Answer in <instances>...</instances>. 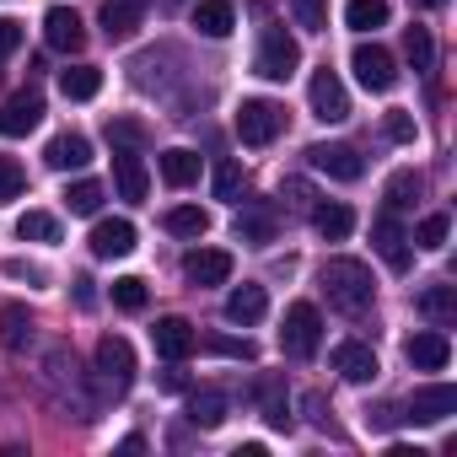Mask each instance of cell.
I'll use <instances>...</instances> for the list:
<instances>
[{
    "label": "cell",
    "mask_w": 457,
    "mask_h": 457,
    "mask_svg": "<svg viewBox=\"0 0 457 457\" xmlns=\"http://www.w3.org/2000/svg\"><path fill=\"white\" fill-rule=\"evenodd\" d=\"M323 291H328V302L339 312H366L371 296H377V280H371V270L361 259H328L323 264Z\"/></svg>",
    "instance_id": "1"
},
{
    "label": "cell",
    "mask_w": 457,
    "mask_h": 457,
    "mask_svg": "<svg viewBox=\"0 0 457 457\" xmlns=\"http://www.w3.org/2000/svg\"><path fill=\"white\" fill-rule=\"evenodd\" d=\"M296 65H302V49H296V38H291L286 28H264V38H259V54H253V71H259L264 81H291V76H296Z\"/></svg>",
    "instance_id": "2"
},
{
    "label": "cell",
    "mask_w": 457,
    "mask_h": 457,
    "mask_svg": "<svg viewBox=\"0 0 457 457\" xmlns=\"http://www.w3.org/2000/svg\"><path fill=\"white\" fill-rule=\"evenodd\" d=\"M280 345H286V355H296V361L318 355V345H323V318H318V307H312V302H291V307H286Z\"/></svg>",
    "instance_id": "3"
},
{
    "label": "cell",
    "mask_w": 457,
    "mask_h": 457,
    "mask_svg": "<svg viewBox=\"0 0 457 457\" xmlns=\"http://www.w3.org/2000/svg\"><path fill=\"white\" fill-rule=\"evenodd\" d=\"M280 129H286V108H280V103H270V97H243V108H237V135H243V145H270Z\"/></svg>",
    "instance_id": "4"
},
{
    "label": "cell",
    "mask_w": 457,
    "mask_h": 457,
    "mask_svg": "<svg viewBox=\"0 0 457 457\" xmlns=\"http://www.w3.org/2000/svg\"><path fill=\"white\" fill-rule=\"evenodd\" d=\"M97 377H103V387L113 398L129 393V382H135V350H129V339H119V334L97 339Z\"/></svg>",
    "instance_id": "5"
},
{
    "label": "cell",
    "mask_w": 457,
    "mask_h": 457,
    "mask_svg": "<svg viewBox=\"0 0 457 457\" xmlns=\"http://www.w3.org/2000/svg\"><path fill=\"white\" fill-rule=\"evenodd\" d=\"M350 65H355V81L366 92H393V81H398V65H393V54L382 44H355Z\"/></svg>",
    "instance_id": "6"
},
{
    "label": "cell",
    "mask_w": 457,
    "mask_h": 457,
    "mask_svg": "<svg viewBox=\"0 0 457 457\" xmlns=\"http://www.w3.org/2000/svg\"><path fill=\"white\" fill-rule=\"evenodd\" d=\"M307 97H312V113L323 119V124H345L350 119V92H345V81L323 65L318 76H312V87H307Z\"/></svg>",
    "instance_id": "7"
},
{
    "label": "cell",
    "mask_w": 457,
    "mask_h": 457,
    "mask_svg": "<svg viewBox=\"0 0 457 457\" xmlns=\"http://www.w3.org/2000/svg\"><path fill=\"white\" fill-rule=\"evenodd\" d=\"M403 414H409V420H420V425H441L446 414H457V387H452V382L414 387V398L403 403Z\"/></svg>",
    "instance_id": "8"
},
{
    "label": "cell",
    "mask_w": 457,
    "mask_h": 457,
    "mask_svg": "<svg viewBox=\"0 0 457 457\" xmlns=\"http://www.w3.org/2000/svg\"><path fill=\"white\" fill-rule=\"evenodd\" d=\"M151 345H156V355L162 361H188L194 355V345H199V334H194V323L188 318H156V328H151Z\"/></svg>",
    "instance_id": "9"
},
{
    "label": "cell",
    "mask_w": 457,
    "mask_h": 457,
    "mask_svg": "<svg viewBox=\"0 0 457 457\" xmlns=\"http://www.w3.org/2000/svg\"><path fill=\"white\" fill-rule=\"evenodd\" d=\"M97 22H103L108 44H129L140 33V22H145V0H103Z\"/></svg>",
    "instance_id": "10"
},
{
    "label": "cell",
    "mask_w": 457,
    "mask_h": 457,
    "mask_svg": "<svg viewBox=\"0 0 457 457\" xmlns=\"http://www.w3.org/2000/svg\"><path fill=\"white\" fill-rule=\"evenodd\" d=\"M371 243H377V253L387 259V270H393V275H403V270H409V232L398 226V215H393V210H387V215H377Z\"/></svg>",
    "instance_id": "11"
},
{
    "label": "cell",
    "mask_w": 457,
    "mask_h": 457,
    "mask_svg": "<svg viewBox=\"0 0 457 457\" xmlns=\"http://www.w3.org/2000/svg\"><path fill=\"white\" fill-rule=\"evenodd\" d=\"M44 44H49L54 54H81V44H87L81 17H76L71 6H54V12L44 17Z\"/></svg>",
    "instance_id": "12"
},
{
    "label": "cell",
    "mask_w": 457,
    "mask_h": 457,
    "mask_svg": "<svg viewBox=\"0 0 457 457\" xmlns=\"http://www.w3.org/2000/svg\"><path fill=\"white\" fill-rule=\"evenodd\" d=\"M44 124V97L38 92H17L0 103V135H33Z\"/></svg>",
    "instance_id": "13"
},
{
    "label": "cell",
    "mask_w": 457,
    "mask_h": 457,
    "mask_svg": "<svg viewBox=\"0 0 457 457\" xmlns=\"http://www.w3.org/2000/svg\"><path fill=\"white\" fill-rule=\"evenodd\" d=\"M183 275H188V286H226L232 280V253L226 248H194L183 259Z\"/></svg>",
    "instance_id": "14"
},
{
    "label": "cell",
    "mask_w": 457,
    "mask_h": 457,
    "mask_svg": "<svg viewBox=\"0 0 457 457\" xmlns=\"http://www.w3.org/2000/svg\"><path fill=\"white\" fill-rule=\"evenodd\" d=\"M307 156H312L318 172H328V178H339V183H355V178L366 172V156H361L355 145H312Z\"/></svg>",
    "instance_id": "15"
},
{
    "label": "cell",
    "mask_w": 457,
    "mask_h": 457,
    "mask_svg": "<svg viewBox=\"0 0 457 457\" xmlns=\"http://www.w3.org/2000/svg\"><path fill=\"white\" fill-rule=\"evenodd\" d=\"M403 355H409L414 371H441V366L452 361V339H446L441 328H425V334H414V339L403 345Z\"/></svg>",
    "instance_id": "16"
},
{
    "label": "cell",
    "mask_w": 457,
    "mask_h": 457,
    "mask_svg": "<svg viewBox=\"0 0 457 457\" xmlns=\"http://www.w3.org/2000/svg\"><path fill=\"white\" fill-rule=\"evenodd\" d=\"M334 371H339L345 382H371L382 366H377V350H371V345L345 339V345H334Z\"/></svg>",
    "instance_id": "17"
},
{
    "label": "cell",
    "mask_w": 457,
    "mask_h": 457,
    "mask_svg": "<svg viewBox=\"0 0 457 457\" xmlns=\"http://www.w3.org/2000/svg\"><path fill=\"white\" fill-rule=\"evenodd\" d=\"M87 243H92L97 259H124V253H135V226H129L124 215H119V220H97Z\"/></svg>",
    "instance_id": "18"
},
{
    "label": "cell",
    "mask_w": 457,
    "mask_h": 457,
    "mask_svg": "<svg viewBox=\"0 0 457 457\" xmlns=\"http://www.w3.org/2000/svg\"><path fill=\"white\" fill-rule=\"evenodd\" d=\"M44 162H49L54 172H81V167L92 162V140H87V135H71V129H65V135H54V140L44 145Z\"/></svg>",
    "instance_id": "19"
},
{
    "label": "cell",
    "mask_w": 457,
    "mask_h": 457,
    "mask_svg": "<svg viewBox=\"0 0 457 457\" xmlns=\"http://www.w3.org/2000/svg\"><path fill=\"white\" fill-rule=\"evenodd\" d=\"M113 183H119V194H124L129 204H140V199H145L151 178H145V162H140V151H113Z\"/></svg>",
    "instance_id": "20"
},
{
    "label": "cell",
    "mask_w": 457,
    "mask_h": 457,
    "mask_svg": "<svg viewBox=\"0 0 457 457\" xmlns=\"http://www.w3.org/2000/svg\"><path fill=\"white\" fill-rule=\"evenodd\" d=\"M264 312H270V296H264V286H237L232 296H226V318H232V323H243V328L264 323Z\"/></svg>",
    "instance_id": "21"
},
{
    "label": "cell",
    "mask_w": 457,
    "mask_h": 457,
    "mask_svg": "<svg viewBox=\"0 0 457 457\" xmlns=\"http://www.w3.org/2000/svg\"><path fill=\"white\" fill-rule=\"evenodd\" d=\"M275 204H248L243 215H237V243H253V248H264V243H275Z\"/></svg>",
    "instance_id": "22"
},
{
    "label": "cell",
    "mask_w": 457,
    "mask_h": 457,
    "mask_svg": "<svg viewBox=\"0 0 457 457\" xmlns=\"http://www.w3.org/2000/svg\"><path fill=\"white\" fill-rule=\"evenodd\" d=\"M226 398L220 387H199V393H188V425H199V430H215L220 420H226Z\"/></svg>",
    "instance_id": "23"
},
{
    "label": "cell",
    "mask_w": 457,
    "mask_h": 457,
    "mask_svg": "<svg viewBox=\"0 0 457 457\" xmlns=\"http://www.w3.org/2000/svg\"><path fill=\"white\" fill-rule=\"evenodd\" d=\"M0 345H6L12 355H22L28 345H33V318H28V307H0Z\"/></svg>",
    "instance_id": "24"
},
{
    "label": "cell",
    "mask_w": 457,
    "mask_h": 457,
    "mask_svg": "<svg viewBox=\"0 0 457 457\" xmlns=\"http://www.w3.org/2000/svg\"><path fill=\"white\" fill-rule=\"evenodd\" d=\"M194 28L204 38H226V33L237 28V12L226 6V0H199V6H194Z\"/></svg>",
    "instance_id": "25"
},
{
    "label": "cell",
    "mask_w": 457,
    "mask_h": 457,
    "mask_svg": "<svg viewBox=\"0 0 457 457\" xmlns=\"http://www.w3.org/2000/svg\"><path fill=\"white\" fill-rule=\"evenodd\" d=\"M312 226H318V237L345 243V237L355 232V210H350V204H318V210H312Z\"/></svg>",
    "instance_id": "26"
},
{
    "label": "cell",
    "mask_w": 457,
    "mask_h": 457,
    "mask_svg": "<svg viewBox=\"0 0 457 457\" xmlns=\"http://www.w3.org/2000/svg\"><path fill=\"white\" fill-rule=\"evenodd\" d=\"M60 92L71 103H92L103 92V71L97 65H71V71H60Z\"/></svg>",
    "instance_id": "27"
},
{
    "label": "cell",
    "mask_w": 457,
    "mask_h": 457,
    "mask_svg": "<svg viewBox=\"0 0 457 457\" xmlns=\"http://www.w3.org/2000/svg\"><path fill=\"white\" fill-rule=\"evenodd\" d=\"M156 167H162V178H167L172 188H188V183L199 178V156H194V151H183V145L162 151V156H156Z\"/></svg>",
    "instance_id": "28"
},
{
    "label": "cell",
    "mask_w": 457,
    "mask_h": 457,
    "mask_svg": "<svg viewBox=\"0 0 457 457\" xmlns=\"http://www.w3.org/2000/svg\"><path fill=\"white\" fill-rule=\"evenodd\" d=\"M425 194V178L414 172V167H403V172H393L387 178V210L393 215H403V210H414V199Z\"/></svg>",
    "instance_id": "29"
},
{
    "label": "cell",
    "mask_w": 457,
    "mask_h": 457,
    "mask_svg": "<svg viewBox=\"0 0 457 457\" xmlns=\"http://www.w3.org/2000/svg\"><path fill=\"white\" fill-rule=\"evenodd\" d=\"M162 226H167L172 237H204V232H210V215H204L199 204H172Z\"/></svg>",
    "instance_id": "30"
},
{
    "label": "cell",
    "mask_w": 457,
    "mask_h": 457,
    "mask_svg": "<svg viewBox=\"0 0 457 457\" xmlns=\"http://www.w3.org/2000/svg\"><path fill=\"white\" fill-rule=\"evenodd\" d=\"M345 22H350L355 33L387 28V0H350V6H345Z\"/></svg>",
    "instance_id": "31"
},
{
    "label": "cell",
    "mask_w": 457,
    "mask_h": 457,
    "mask_svg": "<svg viewBox=\"0 0 457 457\" xmlns=\"http://www.w3.org/2000/svg\"><path fill=\"white\" fill-rule=\"evenodd\" d=\"M17 237H22V243H60V220H54L49 210H28V215L17 220Z\"/></svg>",
    "instance_id": "32"
},
{
    "label": "cell",
    "mask_w": 457,
    "mask_h": 457,
    "mask_svg": "<svg viewBox=\"0 0 457 457\" xmlns=\"http://www.w3.org/2000/svg\"><path fill=\"white\" fill-rule=\"evenodd\" d=\"M446 237H452V215H441V210H436V215H425V220L414 226V237H409V243H420L425 253H441V248H446Z\"/></svg>",
    "instance_id": "33"
},
{
    "label": "cell",
    "mask_w": 457,
    "mask_h": 457,
    "mask_svg": "<svg viewBox=\"0 0 457 457\" xmlns=\"http://www.w3.org/2000/svg\"><path fill=\"white\" fill-rule=\"evenodd\" d=\"M420 312H425L430 323H452V318H457V291H452V286H430V291L420 296Z\"/></svg>",
    "instance_id": "34"
},
{
    "label": "cell",
    "mask_w": 457,
    "mask_h": 457,
    "mask_svg": "<svg viewBox=\"0 0 457 457\" xmlns=\"http://www.w3.org/2000/svg\"><path fill=\"white\" fill-rule=\"evenodd\" d=\"M65 204H71V215H97L103 210V183H92V178L71 183L65 188Z\"/></svg>",
    "instance_id": "35"
},
{
    "label": "cell",
    "mask_w": 457,
    "mask_h": 457,
    "mask_svg": "<svg viewBox=\"0 0 457 457\" xmlns=\"http://www.w3.org/2000/svg\"><path fill=\"white\" fill-rule=\"evenodd\" d=\"M259 398H264V420H270L275 430H291V409H286V393H280V382H275V377H264V382H259Z\"/></svg>",
    "instance_id": "36"
},
{
    "label": "cell",
    "mask_w": 457,
    "mask_h": 457,
    "mask_svg": "<svg viewBox=\"0 0 457 457\" xmlns=\"http://www.w3.org/2000/svg\"><path fill=\"white\" fill-rule=\"evenodd\" d=\"M403 49H409V65H414V71H430V65H436V38H430V28H409Z\"/></svg>",
    "instance_id": "37"
},
{
    "label": "cell",
    "mask_w": 457,
    "mask_h": 457,
    "mask_svg": "<svg viewBox=\"0 0 457 457\" xmlns=\"http://www.w3.org/2000/svg\"><path fill=\"white\" fill-rule=\"evenodd\" d=\"M108 140H113V151H140L145 145V124L140 119H108Z\"/></svg>",
    "instance_id": "38"
},
{
    "label": "cell",
    "mask_w": 457,
    "mask_h": 457,
    "mask_svg": "<svg viewBox=\"0 0 457 457\" xmlns=\"http://www.w3.org/2000/svg\"><path fill=\"white\" fill-rule=\"evenodd\" d=\"M113 307H119V312H140V307H145V280L119 275V280H113Z\"/></svg>",
    "instance_id": "39"
},
{
    "label": "cell",
    "mask_w": 457,
    "mask_h": 457,
    "mask_svg": "<svg viewBox=\"0 0 457 457\" xmlns=\"http://www.w3.org/2000/svg\"><path fill=\"white\" fill-rule=\"evenodd\" d=\"M204 350H210V355H226V361H253V355H259L253 339H232V334H210Z\"/></svg>",
    "instance_id": "40"
},
{
    "label": "cell",
    "mask_w": 457,
    "mask_h": 457,
    "mask_svg": "<svg viewBox=\"0 0 457 457\" xmlns=\"http://www.w3.org/2000/svg\"><path fill=\"white\" fill-rule=\"evenodd\" d=\"M291 12L307 33H328V0H291Z\"/></svg>",
    "instance_id": "41"
},
{
    "label": "cell",
    "mask_w": 457,
    "mask_h": 457,
    "mask_svg": "<svg viewBox=\"0 0 457 457\" xmlns=\"http://www.w3.org/2000/svg\"><path fill=\"white\" fill-rule=\"evenodd\" d=\"M28 188V172H22V162L17 156H0V204L6 199H17Z\"/></svg>",
    "instance_id": "42"
},
{
    "label": "cell",
    "mask_w": 457,
    "mask_h": 457,
    "mask_svg": "<svg viewBox=\"0 0 457 457\" xmlns=\"http://www.w3.org/2000/svg\"><path fill=\"white\" fill-rule=\"evenodd\" d=\"M382 129H387V140H398V145H414V135H420L414 113H403V108H393V113L382 119Z\"/></svg>",
    "instance_id": "43"
},
{
    "label": "cell",
    "mask_w": 457,
    "mask_h": 457,
    "mask_svg": "<svg viewBox=\"0 0 457 457\" xmlns=\"http://www.w3.org/2000/svg\"><path fill=\"white\" fill-rule=\"evenodd\" d=\"M243 194V167L237 162H220L215 167V199H237Z\"/></svg>",
    "instance_id": "44"
},
{
    "label": "cell",
    "mask_w": 457,
    "mask_h": 457,
    "mask_svg": "<svg viewBox=\"0 0 457 457\" xmlns=\"http://www.w3.org/2000/svg\"><path fill=\"white\" fill-rule=\"evenodd\" d=\"M17 49H22V22L0 17V60H6V54H17Z\"/></svg>",
    "instance_id": "45"
},
{
    "label": "cell",
    "mask_w": 457,
    "mask_h": 457,
    "mask_svg": "<svg viewBox=\"0 0 457 457\" xmlns=\"http://www.w3.org/2000/svg\"><path fill=\"white\" fill-rule=\"evenodd\" d=\"M398 420H409L398 403H382V409H371V414H366V425H371V430H393Z\"/></svg>",
    "instance_id": "46"
},
{
    "label": "cell",
    "mask_w": 457,
    "mask_h": 457,
    "mask_svg": "<svg viewBox=\"0 0 457 457\" xmlns=\"http://www.w3.org/2000/svg\"><path fill=\"white\" fill-rule=\"evenodd\" d=\"M6 275H12V280H33V286H44V270L28 264V259H6Z\"/></svg>",
    "instance_id": "47"
},
{
    "label": "cell",
    "mask_w": 457,
    "mask_h": 457,
    "mask_svg": "<svg viewBox=\"0 0 457 457\" xmlns=\"http://www.w3.org/2000/svg\"><path fill=\"white\" fill-rule=\"evenodd\" d=\"M302 403H307V414H312V425H328V403H323V393H307Z\"/></svg>",
    "instance_id": "48"
},
{
    "label": "cell",
    "mask_w": 457,
    "mask_h": 457,
    "mask_svg": "<svg viewBox=\"0 0 457 457\" xmlns=\"http://www.w3.org/2000/svg\"><path fill=\"white\" fill-rule=\"evenodd\" d=\"M76 302H81V307H92V302H97V291H92V280H87V275L76 280Z\"/></svg>",
    "instance_id": "49"
},
{
    "label": "cell",
    "mask_w": 457,
    "mask_h": 457,
    "mask_svg": "<svg viewBox=\"0 0 457 457\" xmlns=\"http://www.w3.org/2000/svg\"><path fill=\"white\" fill-rule=\"evenodd\" d=\"M188 382H183V371H162V393H183Z\"/></svg>",
    "instance_id": "50"
},
{
    "label": "cell",
    "mask_w": 457,
    "mask_h": 457,
    "mask_svg": "<svg viewBox=\"0 0 457 457\" xmlns=\"http://www.w3.org/2000/svg\"><path fill=\"white\" fill-rule=\"evenodd\" d=\"M425 6H446V0H425Z\"/></svg>",
    "instance_id": "51"
}]
</instances>
